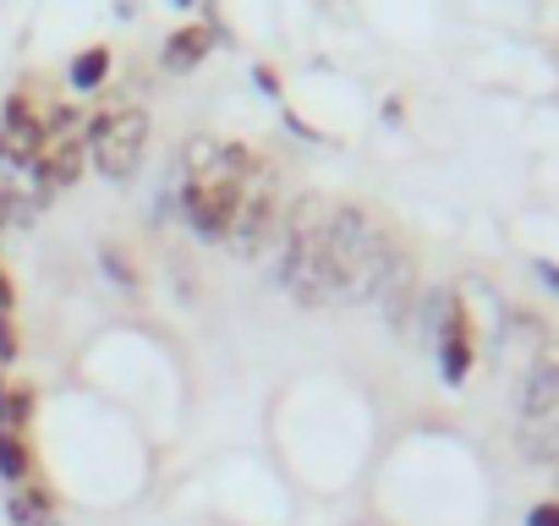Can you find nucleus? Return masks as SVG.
Wrapping results in <instances>:
<instances>
[{"label":"nucleus","mask_w":559,"mask_h":526,"mask_svg":"<svg viewBox=\"0 0 559 526\" xmlns=\"http://www.w3.org/2000/svg\"><path fill=\"white\" fill-rule=\"evenodd\" d=\"M395 241L384 236V225H373V214L341 203L324 236V263L335 275V302H368L379 291V280L390 275L395 263Z\"/></svg>","instance_id":"obj_1"},{"label":"nucleus","mask_w":559,"mask_h":526,"mask_svg":"<svg viewBox=\"0 0 559 526\" xmlns=\"http://www.w3.org/2000/svg\"><path fill=\"white\" fill-rule=\"evenodd\" d=\"M88 132H94V165H99V176L132 181L138 165H143V154H148V116L132 110V105H121V110L99 116Z\"/></svg>","instance_id":"obj_2"},{"label":"nucleus","mask_w":559,"mask_h":526,"mask_svg":"<svg viewBox=\"0 0 559 526\" xmlns=\"http://www.w3.org/2000/svg\"><path fill=\"white\" fill-rule=\"evenodd\" d=\"M247 181H252V176H187V181H181V214H187V225H192L203 241H225Z\"/></svg>","instance_id":"obj_3"},{"label":"nucleus","mask_w":559,"mask_h":526,"mask_svg":"<svg viewBox=\"0 0 559 526\" xmlns=\"http://www.w3.org/2000/svg\"><path fill=\"white\" fill-rule=\"evenodd\" d=\"M274 230H280V219H274V181H269V165H263V170L247 181L241 203H236V219H230V230H225V247H230L236 258H258Z\"/></svg>","instance_id":"obj_4"},{"label":"nucleus","mask_w":559,"mask_h":526,"mask_svg":"<svg viewBox=\"0 0 559 526\" xmlns=\"http://www.w3.org/2000/svg\"><path fill=\"white\" fill-rule=\"evenodd\" d=\"M50 143V121L34 116L28 94H17L7 105V127H0V159H12V165H34Z\"/></svg>","instance_id":"obj_5"},{"label":"nucleus","mask_w":559,"mask_h":526,"mask_svg":"<svg viewBox=\"0 0 559 526\" xmlns=\"http://www.w3.org/2000/svg\"><path fill=\"white\" fill-rule=\"evenodd\" d=\"M521 411L526 417H554L559 411V346H543L526 368V384H521Z\"/></svg>","instance_id":"obj_6"},{"label":"nucleus","mask_w":559,"mask_h":526,"mask_svg":"<svg viewBox=\"0 0 559 526\" xmlns=\"http://www.w3.org/2000/svg\"><path fill=\"white\" fill-rule=\"evenodd\" d=\"M83 138H50L45 143V154L34 159V181H39V192H56V187H72L78 176H83Z\"/></svg>","instance_id":"obj_7"},{"label":"nucleus","mask_w":559,"mask_h":526,"mask_svg":"<svg viewBox=\"0 0 559 526\" xmlns=\"http://www.w3.org/2000/svg\"><path fill=\"white\" fill-rule=\"evenodd\" d=\"M379 302H384V319L401 330L406 319H412V302H417V275H412V263L406 258H395L390 263V275L379 280V291H373Z\"/></svg>","instance_id":"obj_8"},{"label":"nucleus","mask_w":559,"mask_h":526,"mask_svg":"<svg viewBox=\"0 0 559 526\" xmlns=\"http://www.w3.org/2000/svg\"><path fill=\"white\" fill-rule=\"evenodd\" d=\"M214 39H219V34H214L209 23H192V28L170 34V39H165V67H170V72H192V67L214 50Z\"/></svg>","instance_id":"obj_9"},{"label":"nucleus","mask_w":559,"mask_h":526,"mask_svg":"<svg viewBox=\"0 0 559 526\" xmlns=\"http://www.w3.org/2000/svg\"><path fill=\"white\" fill-rule=\"evenodd\" d=\"M50 510H56V499H50L45 482H23V488L7 499V515H12L17 526H34V521H45Z\"/></svg>","instance_id":"obj_10"},{"label":"nucleus","mask_w":559,"mask_h":526,"mask_svg":"<svg viewBox=\"0 0 559 526\" xmlns=\"http://www.w3.org/2000/svg\"><path fill=\"white\" fill-rule=\"evenodd\" d=\"M28 471H34V455H28L23 433L0 428V477H7V482H28Z\"/></svg>","instance_id":"obj_11"},{"label":"nucleus","mask_w":559,"mask_h":526,"mask_svg":"<svg viewBox=\"0 0 559 526\" xmlns=\"http://www.w3.org/2000/svg\"><path fill=\"white\" fill-rule=\"evenodd\" d=\"M105 77H110V50H105V45H94V50H83V56L72 61V88H78V94H94Z\"/></svg>","instance_id":"obj_12"},{"label":"nucleus","mask_w":559,"mask_h":526,"mask_svg":"<svg viewBox=\"0 0 559 526\" xmlns=\"http://www.w3.org/2000/svg\"><path fill=\"white\" fill-rule=\"evenodd\" d=\"M28 417H34V395H28V390H7V384H0V428H12V433H17Z\"/></svg>","instance_id":"obj_13"},{"label":"nucleus","mask_w":559,"mask_h":526,"mask_svg":"<svg viewBox=\"0 0 559 526\" xmlns=\"http://www.w3.org/2000/svg\"><path fill=\"white\" fill-rule=\"evenodd\" d=\"M105 263H110V280L116 286H138V270H127V258L116 247H105Z\"/></svg>","instance_id":"obj_14"},{"label":"nucleus","mask_w":559,"mask_h":526,"mask_svg":"<svg viewBox=\"0 0 559 526\" xmlns=\"http://www.w3.org/2000/svg\"><path fill=\"white\" fill-rule=\"evenodd\" d=\"M12 357H17V335H12L7 313H0V362H12Z\"/></svg>","instance_id":"obj_15"},{"label":"nucleus","mask_w":559,"mask_h":526,"mask_svg":"<svg viewBox=\"0 0 559 526\" xmlns=\"http://www.w3.org/2000/svg\"><path fill=\"white\" fill-rule=\"evenodd\" d=\"M526 526H559V504H537V510L526 515Z\"/></svg>","instance_id":"obj_16"},{"label":"nucleus","mask_w":559,"mask_h":526,"mask_svg":"<svg viewBox=\"0 0 559 526\" xmlns=\"http://www.w3.org/2000/svg\"><path fill=\"white\" fill-rule=\"evenodd\" d=\"M252 77H258V88H263L269 99H280V77H274L269 67H252Z\"/></svg>","instance_id":"obj_17"},{"label":"nucleus","mask_w":559,"mask_h":526,"mask_svg":"<svg viewBox=\"0 0 559 526\" xmlns=\"http://www.w3.org/2000/svg\"><path fill=\"white\" fill-rule=\"evenodd\" d=\"M7 308H12V280L0 275V313H7Z\"/></svg>","instance_id":"obj_18"},{"label":"nucleus","mask_w":559,"mask_h":526,"mask_svg":"<svg viewBox=\"0 0 559 526\" xmlns=\"http://www.w3.org/2000/svg\"><path fill=\"white\" fill-rule=\"evenodd\" d=\"M34 526H61V521H56V515H45V521H34Z\"/></svg>","instance_id":"obj_19"},{"label":"nucleus","mask_w":559,"mask_h":526,"mask_svg":"<svg viewBox=\"0 0 559 526\" xmlns=\"http://www.w3.org/2000/svg\"><path fill=\"white\" fill-rule=\"evenodd\" d=\"M176 7H192V0H176Z\"/></svg>","instance_id":"obj_20"}]
</instances>
